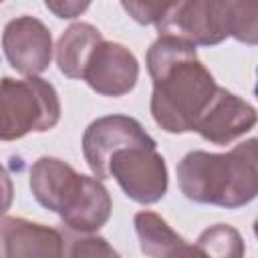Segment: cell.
<instances>
[{
  "mask_svg": "<svg viewBox=\"0 0 258 258\" xmlns=\"http://www.w3.org/2000/svg\"><path fill=\"white\" fill-rule=\"evenodd\" d=\"M153 81L149 111L167 133H189L210 105L218 85L189 40L159 34L145 56Z\"/></svg>",
  "mask_w": 258,
  "mask_h": 258,
  "instance_id": "obj_1",
  "label": "cell"
},
{
  "mask_svg": "<svg viewBox=\"0 0 258 258\" xmlns=\"http://www.w3.org/2000/svg\"><path fill=\"white\" fill-rule=\"evenodd\" d=\"M177 183L196 204L228 210L250 204L258 196V141L252 137L226 153H185L177 163Z\"/></svg>",
  "mask_w": 258,
  "mask_h": 258,
  "instance_id": "obj_2",
  "label": "cell"
},
{
  "mask_svg": "<svg viewBox=\"0 0 258 258\" xmlns=\"http://www.w3.org/2000/svg\"><path fill=\"white\" fill-rule=\"evenodd\" d=\"M159 34L214 46L236 38L248 46L258 42V0H177L157 22Z\"/></svg>",
  "mask_w": 258,
  "mask_h": 258,
  "instance_id": "obj_3",
  "label": "cell"
},
{
  "mask_svg": "<svg viewBox=\"0 0 258 258\" xmlns=\"http://www.w3.org/2000/svg\"><path fill=\"white\" fill-rule=\"evenodd\" d=\"M58 121L60 101L48 81L38 75L0 79V141L50 131Z\"/></svg>",
  "mask_w": 258,
  "mask_h": 258,
  "instance_id": "obj_4",
  "label": "cell"
},
{
  "mask_svg": "<svg viewBox=\"0 0 258 258\" xmlns=\"http://www.w3.org/2000/svg\"><path fill=\"white\" fill-rule=\"evenodd\" d=\"M107 177H113L129 200L143 206L159 202L169 183L167 165L155 147V139L115 149L107 161Z\"/></svg>",
  "mask_w": 258,
  "mask_h": 258,
  "instance_id": "obj_5",
  "label": "cell"
},
{
  "mask_svg": "<svg viewBox=\"0 0 258 258\" xmlns=\"http://www.w3.org/2000/svg\"><path fill=\"white\" fill-rule=\"evenodd\" d=\"M2 50L16 73L40 75L52 60L50 30L42 20L28 14L12 18L2 30Z\"/></svg>",
  "mask_w": 258,
  "mask_h": 258,
  "instance_id": "obj_6",
  "label": "cell"
},
{
  "mask_svg": "<svg viewBox=\"0 0 258 258\" xmlns=\"http://www.w3.org/2000/svg\"><path fill=\"white\" fill-rule=\"evenodd\" d=\"M139 62L135 54L113 40H101L85 67L83 81L103 97H123L137 85Z\"/></svg>",
  "mask_w": 258,
  "mask_h": 258,
  "instance_id": "obj_7",
  "label": "cell"
},
{
  "mask_svg": "<svg viewBox=\"0 0 258 258\" xmlns=\"http://www.w3.org/2000/svg\"><path fill=\"white\" fill-rule=\"evenodd\" d=\"M153 139L143 125L127 115H105L95 119L83 135V155L93 175L107 179V161L109 155L129 143Z\"/></svg>",
  "mask_w": 258,
  "mask_h": 258,
  "instance_id": "obj_8",
  "label": "cell"
},
{
  "mask_svg": "<svg viewBox=\"0 0 258 258\" xmlns=\"http://www.w3.org/2000/svg\"><path fill=\"white\" fill-rule=\"evenodd\" d=\"M256 125V109L242 97L218 87L196 123V133L214 145H230Z\"/></svg>",
  "mask_w": 258,
  "mask_h": 258,
  "instance_id": "obj_9",
  "label": "cell"
},
{
  "mask_svg": "<svg viewBox=\"0 0 258 258\" xmlns=\"http://www.w3.org/2000/svg\"><path fill=\"white\" fill-rule=\"evenodd\" d=\"M87 175L58 157L42 155L30 167V191L34 200L60 218L73 208L83 191Z\"/></svg>",
  "mask_w": 258,
  "mask_h": 258,
  "instance_id": "obj_10",
  "label": "cell"
},
{
  "mask_svg": "<svg viewBox=\"0 0 258 258\" xmlns=\"http://www.w3.org/2000/svg\"><path fill=\"white\" fill-rule=\"evenodd\" d=\"M64 256V238L58 230L24 218L0 216V258Z\"/></svg>",
  "mask_w": 258,
  "mask_h": 258,
  "instance_id": "obj_11",
  "label": "cell"
},
{
  "mask_svg": "<svg viewBox=\"0 0 258 258\" xmlns=\"http://www.w3.org/2000/svg\"><path fill=\"white\" fill-rule=\"evenodd\" d=\"M135 232L139 238L141 252L151 258H173V256H202L200 250L187 244L173 228L155 212L143 210L135 214Z\"/></svg>",
  "mask_w": 258,
  "mask_h": 258,
  "instance_id": "obj_12",
  "label": "cell"
},
{
  "mask_svg": "<svg viewBox=\"0 0 258 258\" xmlns=\"http://www.w3.org/2000/svg\"><path fill=\"white\" fill-rule=\"evenodd\" d=\"M111 210H113V202L109 189L103 185V179L89 175L77 204L60 220L71 232L95 234L109 222Z\"/></svg>",
  "mask_w": 258,
  "mask_h": 258,
  "instance_id": "obj_13",
  "label": "cell"
},
{
  "mask_svg": "<svg viewBox=\"0 0 258 258\" xmlns=\"http://www.w3.org/2000/svg\"><path fill=\"white\" fill-rule=\"evenodd\" d=\"M103 40V34L97 26L89 22L71 24L56 42V64L58 71L69 79H83L87 60L93 48Z\"/></svg>",
  "mask_w": 258,
  "mask_h": 258,
  "instance_id": "obj_14",
  "label": "cell"
},
{
  "mask_svg": "<svg viewBox=\"0 0 258 258\" xmlns=\"http://www.w3.org/2000/svg\"><path fill=\"white\" fill-rule=\"evenodd\" d=\"M196 248L202 256H218V258H238L244 256V240L240 232L228 224H216L204 230L196 242Z\"/></svg>",
  "mask_w": 258,
  "mask_h": 258,
  "instance_id": "obj_15",
  "label": "cell"
},
{
  "mask_svg": "<svg viewBox=\"0 0 258 258\" xmlns=\"http://www.w3.org/2000/svg\"><path fill=\"white\" fill-rule=\"evenodd\" d=\"M177 0H121L125 12L139 24H155Z\"/></svg>",
  "mask_w": 258,
  "mask_h": 258,
  "instance_id": "obj_16",
  "label": "cell"
},
{
  "mask_svg": "<svg viewBox=\"0 0 258 258\" xmlns=\"http://www.w3.org/2000/svg\"><path fill=\"white\" fill-rule=\"evenodd\" d=\"M67 256H117L105 238L95 234H83V238H73L71 248L64 250Z\"/></svg>",
  "mask_w": 258,
  "mask_h": 258,
  "instance_id": "obj_17",
  "label": "cell"
},
{
  "mask_svg": "<svg viewBox=\"0 0 258 258\" xmlns=\"http://www.w3.org/2000/svg\"><path fill=\"white\" fill-rule=\"evenodd\" d=\"M44 6L56 18L73 20V18L81 16L91 6V0H44Z\"/></svg>",
  "mask_w": 258,
  "mask_h": 258,
  "instance_id": "obj_18",
  "label": "cell"
},
{
  "mask_svg": "<svg viewBox=\"0 0 258 258\" xmlns=\"http://www.w3.org/2000/svg\"><path fill=\"white\" fill-rule=\"evenodd\" d=\"M14 200V183L4 165H0V216L6 214Z\"/></svg>",
  "mask_w": 258,
  "mask_h": 258,
  "instance_id": "obj_19",
  "label": "cell"
},
{
  "mask_svg": "<svg viewBox=\"0 0 258 258\" xmlns=\"http://www.w3.org/2000/svg\"><path fill=\"white\" fill-rule=\"evenodd\" d=\"M2 2H4V0H0V4H2Z\"/></svg>",
  "mask_w": 258,
  "mask_h": 258,
  "instance_id": "obj_20",
  "label": "cell"
}]
</instances>
